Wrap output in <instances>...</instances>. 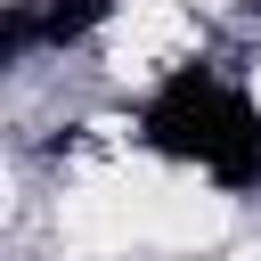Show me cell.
I'll list each match as a JSON object with an SVG mask.
<instances>
[{"label":"cell","mask_w":261,"mask_h":261,"mask_svg":"<svg viewBox=\"0 0 261 261\" xmlns=\"http://www.w3.org/2000/svg\"><path fill=\"white\" fill-rule=\"evenodd\" d=\"M188 49H196V8H188V0H130V8L114 16V33H106L114 73H163V65H179Z\"/></svg>","instance_id":"1"},{"label":"cell","mask_w":261,"mask_h":261,"mask_svg":"<svg viewBox=\"0 0 261 261\" xmlns=\"http://www.w3.org/2000/svg\"><path fill=\"white\" fill-rule=\"evenodd\" d=\"M188 8H237V0H188Z\"/></svg>","instance_id":"2"}]
</instances>
